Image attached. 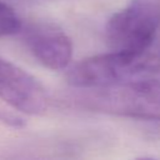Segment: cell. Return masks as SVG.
I'll return each instance as SVG.
<instances>
[{"label":"cell","instance_id":"6da1fadb","mask_svg":"<svg viewBox=\"0 0 160 160\" xmlns=\"http://www.w3.org/2000/svg\"><path fill=\"white\" fill-rule=\"evenodd\" d=\"M78 89L160 81V51H114L76 62L66 75Z\"/></svg>","mask_w":160,"mask_h":160},{"label":"cell","instance_id":"7a4b0ae2","mask_svg":"<svg viewBox=\"0 0 160 160\" xmlns=\"http://www.w3.org/2000/svg\"><path fill=\"white\" fill-rule=\"evenodd\" d=\"M76 101L96 112L160 121V81L82 88Z\"/></svg>","mask_w":160,"mask_h":160},{"label":"cell","instance_id":"3957f363","mask_svg":"<svg viewBox=\"0 0 160 160\" xmlns=\"http://www.w3.org/2000/svg\"><path fill=\"white\" fill-rule=\"evenodd\" d=\"M160 28V6L152 0H130L105 25V40L114 51L149 49Z\"/></svg>","mask_w":160,"mask_h":160},{"label":"cell","instance_id":"277c9868","mask_svg":"<svg viewBox=\"0 0 160 160\" xmlns=\"http://www.w3.org/2000/svg\"><path fill=\"white\" fill-rule=\"evenodd\" d=\"M0 99L28 115H41L48 109L45 88L31 74L0 59Z\"/></svg>","mask_w":160,"mask_h":160},{"label":"cell","instance_id":"5b68a950","mask_svg":"<svg viewBox=\"0 0 160 160\" xmlns=\"http://www.w3.org/2000/svg\"><path fill=\"white\" fill-rule=\"evenodd\" d=\"M25 41L40 64L51 70L66 69L72 58V42L58 26L35 24L26 30Z\"/></svg>","mask_w":160,"mask_h":160},{"label":"cell","instance_id":"8992f818","mask_svg":"<svg viewBox=\"0 0 160 160\" xmlns=\"http://www.w3.org/2000/svg\"><path fill=\"white\" fill-rule=\"evenodd\" d=\"M21 21L16 12L8 4L0 1V38L19 32Z\"/></svg>","mask_w":160,"mask_h":160}]
</instances>
